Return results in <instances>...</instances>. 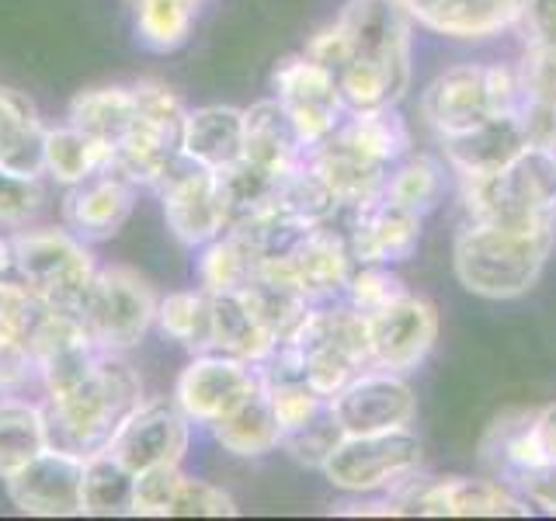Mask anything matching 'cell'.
I'll use <instances>...</instances> for the list:
<instances>
[{
	"label": "cell",
	"instance_id": "obj_20",
	"mask_svg": "<svg viewBox=\"0 0 556 521\" xmlns=\"http://www.w3.org/2000/svg\"><path fill=\"white\" fill-rule=\"evenodd\" d=\"M344 237L352 247L355 265H400L410 260L421 247V223L425 216L407 213L387 199L358 205L344 213Z\"/></svg>",
	"mask_w": 556,
	"mask_h": 521
},
{
	"label": "cell",
	"instance_id": "obj_34",
	"mask_svg": "<svg viewBox=\"0 0 556 521\" xmlns=\"http://www.w3.org/2000/svg\"><path fill=\"white\" fill-rule=\"evenodd\" d=\"M156 330L188 355L213 352V295L202 285L167 292L156 303Z\"/></svg>",
	"mask_w": 556,
	"mask_h": 521
},
{
	"label": "cell",
	"instance_id": "obj_21",
	"mask_svg": "<svg viewBox=\"0 0 556 521\" xmlns=\"http://www.w3.org/2000/svg\"><path fill=\"white\" fill-rule=\"evenodd\" d=\"M417 28L456 42H486L518 28L526 0H396Z\"/></svg>",
	"mask_w": 556,
	"mask_h": 521
},
{
	"label": "cell",
	"instance_id": "obj_31",
	"mask_svg": "<svg viewBox=\"0 0 556 521\" xmlns=\"http://www.w3.org/2000/svg\"><path fill=\"white\" fill-rule=\"evenodd\" d=\"M338 132L362 150L369 161L393 167L400 156H407L414 150V132L410 122L400 112V104H379V109H358L348 112Z\"/></svg>",
	"mask_w": 556,
	"mask_h": 521
},
{
	"label": "cell",
	"instance_id": "obj_42",
	"mask_svg": "<svg viewBox=\"0 0 556 521\" xmlns=\"http://www.w3.org/2000/svg\"><path fill=\"white\" fill-rule=\"evenodd\" d=\"M341 439H344V431L334 421V414H330V404H327V410L320 417H313V421L303 424L300 431L286 434V439H282V452H286L292 462H300L306 469H320Z\"/></svg>",
	"mask_w": 556,
	"mask_h": 521
},
{
	"label": "cell",
	"instance_id": "obj_12",
	"mask_svg": "<svg viewBox=\"0 0 556 521\" xmlns=\"http://www.w3.org/2000/svg\"><path fill=\"white\" fill-rule=\"evenodd\" d=\"M257 390V365L226 352H202L191 355V361L174 379V407L195 428L208 431Z\"/></svg>",
	"mask_w": 556,
	"mask_h": 521
},
{
	"label": "cell",
	"instance_id": "obj_15",
	"mask_svg": "<svg viewBox=\"0 0 556 521\" xmlns=\"http://www.w3.org/2000/svg\"><path fill=\"white\" fill-rule=\"evenodd\" d=\"M35 382L46 396H63L94 372L101 347L87 334L80 313L46 309L31 330Z\"/></svg>",
	"mask_w": 556,
	"mask_h": 521
},
{
	"label": "cell",
	"instance_id": "obj_45",
	"mask_svg": "<svg viewBox=\"0 0 556 521\" xmlns=\"http://www.w3.org/2000/svg\"><path fill=\"white\" fill-rule=\"evenodd\" d=\"M240 508L223 486L208 483L202 476H181L178 497H174L170 518H233Z\"/></svg>",
	"mask_w": 556,
	"mask_h": 521
},
{
	"label": "cell",
	"instance_id": "obj_9",
	"mask_svg": "<svg viewBox=\"0 0 556 521\" xmlns=\"http://www.w3.org/2000/svg\"><path fill=\"white\" fill-rule=\"evenodd\" d=\"M153 191L161 199L167 230L181 247L199 251L208 240L230 230V202H226L223 174L178 156V164L164 174V181Z\"/></svg>",
	"mask_w": 556,
	"mask_h": 521
},
{
	"label": "cell",
	"instance_id": "obj_3",
	"mask_svg": "<svg viewBox=\"0 0 556 521\" xmlns=\"http://www.w3.org/2000/svg\"><path fill=\"white\" fill-rule=\"evenodd\" d=\"M459 202L469 223L539 226L556 223V150L526 147L508 167L494 174H466Z\"/></svg>",
	"mask_w": 556,
	"mask_h": 521
},
{
	"label": "cell",
	"instance_id": "obj_33",
	"mask_svg": "<svg viewBox=\"0 0 556 521\" xmlns=\"http://www.w3.org/2000/svg\"><path fill=\"white\" fill-rule=\"evenodd\" d=\"M115 150L84 136L74 126H49L46 132V178L60 188H74L112 167Z\"/></svg>",
	"mask_w": 556,
	"mask_h": 521
},
{
	"label": "cell",
	"instance_id": "obj_49",
	"mask_svg": "<svg viewBox=\"0 0 556 521\" xmlns=\"http://www.w3.org/2000/svg\"><path fill=\"white\" fill-rule=\"evenodd\" d=\"M515 491L526 497L535 511H543V514H556V466L543 469V473H532L521 480Z\"/></svg>",
	"mask_w": 556,
	"mask_h": 521
},
{
	"label": "cell",
	"instance_id": "obj_1",
	"mask_svg": "<svg viewBox=\"0 0 556 521\" xmlns=\"http://www.w3.org/2000/svg\"><path fill=\"white\" fill-rule=\"evenodd\" d=\"M556 251V223L539 226H494L463 223L452 243L456 282L486 303H511L529 295Z\"/></svg>",
	"mask_w": 556,
	"mask_h": 521
},
{
	"label": "cell",
	"instance_id": "obj_36",
	"mask_svg": "<svg viewBox=\"0 0 556 521\" xmlns=\"http://www.w3.org/2000/svg\"><path fill=\"white\" fill-rule=\"evenodd\" d=\"M442 195H445V161L417 150L400 156L387 174V185H382V199L417 216L434 213Z\"/></svg>",
	"mask_w": 556,
	"mask_h": 521
},
{
	"label": "cell",
	"instance_id": "obj_30",
	"mask_svg": "<svg viewBox=\"0 0 556 521\" xmlns=\"http://www.w3.org/2000/svg\"><path fill=\"white\" fill-rule=\"evenodd\" d=\"M49 445V417L42 399H28L25 393L0 396V483Z\"/></svg>",
	"mask_w": 556,
	"mask_h": 521
},
{
	"label": "cell",
	"instance_id": "obj_10",
	"mask_svg": "<svg viewBox=\"0 0 556 521\" xmlns=\"http://www.w3.org/2000/svg\"><path fill=\"white\" fill-rule=\"evenodd\" d=\"M271 98L286 109L306 150L324 143L348 115L338 74L309 60L306 52L286 56L271 69Z\"/></svg>",
	"mask_w": 556,
	"mask_h": 521
},
{
	"label": "cell",
	"instance_id": "obj_48",
	"mask_svg": "<svg viewBox=\"0 0 556 521\" xmlns=\"http://www.w3.org/2000/svg\"><path fill=\"white\" fill-rule=\"evenodd\" d=\"M515 35H521L526 46L556 42V0H526Z\"/></svg>",
	"mask_w": 556,
	"mask_h": 521
},
{
	"label": "cell",
	"instance_id": "obj_8",
	"mask_svg": "<svg viewBox=\"0 0 556 521\" xmlns=\"http://www.w3.org/2000/svg\"><path fill=\"white\" fill-rule=\"evenodd\" d=\"M396 514L421 518H529L532 504L497 476H410L390 494Z\"/></svg>",
	"mask_w": 556,
	"mask_h": 521
},
{
	"label": "cell",
	"instance_id": "obj_39",
	"mask_svg": "<svg viewBox=\"0 0 556 521\" xmlns=\"http://www.w3.org/2000/svg\"><path fill=\"white\" fill-rule=\"evenodd\" d=\"M261 390L268 393V404L275 410V421L282 428V434L300 431L313 417H320L330 404V399L313 390L306 379H286V382H275V386H261Z\"/></svg>",
	"mask_w": 556,
	"mask_h": 521
},
{
	"label": "cell",
	"instance_id": "obj_5",
	"mask_svg": "<svg viewBox=\"0 0 556 521\" xmlns=\"http://www.w3.org/2000/svg\"><path fill=\"white\" fill-rule=\"evenodd\" d=\"M136 94V118L129 132L115 147L112 170L122 174L136 188H156L164 174L178 164L181 156V129H185V101L170 91L164 80L143 77L132 84Z\"/></svg>",
	"mask_w": 556,
	"mask_h": 521
},
{
	"label": "cell",
	"instance_id": "obj_18",
	"mask_svg": "<svg viewBox=\"0 0 556 521\" xmlns=\"http://www.w3.org/2000/svg\"><path fill=\"white\" fill-rule=\"evenodd\" d=\"M417 112L434 139L459 136L497 115L491 84H486V63H456L434 74L421 91Z\"/></svg>",
	"mask_w": 556,
	"mask_h": 521
},
{
	"label": "cell",
	"instance_id": "obj_16",
	"mask_svg": "<svg viewBox=\"0 0 556 521\" xmlns=\"http://www.w3.org/2000/svg\"><path fill=\"white\" fill-rule=\"evenodd\" d=\"M191 439H195V424L174 407V399H143L118 424L109 452L132 473H143L153 466H181Z\"/></svg>",
	"mask_w": 556,
	"mask_h": 521
},
{
	"label": "cell",
	"instance_id": "obj_50",
	"mask_svg": "<svg viewBox=\"0 0 556 521\" xmlns=\"http://www.w3.org/2000/svg\"><path fill=\"white\" fill-rule=\"evenodd\" d=\"M14 275V251H11V237H0V278Z\"/></svg>",
	"mask_w": 556,
	"mask_h": 521
},
{
	"label": "cell",
	"instance_id": "obj_13",
	"mask_svg": "<svg viewBox=\"0 0 556 521\" xmlns=\"http://www.w3.org/2000/svg\"><path fill=\"white\" fill-rule=\"evenodd\" d=\"M330 414L344 434L410 431L417 421V393L407 376L369 365L330 396Z\"/></svg>",
	"mask_w": 556,
	"mask_h": 521
},
{
	"label": "cell",
	"instance_id": "obj_40",
	"mask_svg": "<svg viewBox=\"0 0 556 521\" xmlns=\"http://www.w3.org/2000/svg\"><path fill=\"white\" fill-rule=\"evenodd\" d=\"M404 292H407V282L393 271V265H355L341 300L365 317V313L382 309Z\"/></svg>",
	"mask_w": 556,
	"mask_h": 521
},
{
	"label": "cell",
	"instance_id": "obj_38",
	"mask_svg": "<svg viewBox=\"0 0 556 521\" xmlns=\"http://www.w3.org/2000/svg\"><path fill=\"white\" fill-rule=\"evenodd\" d=\"M136 473L122 466L109 448L84 459V514L91 518H122L132 514Z\"/></svg>",
	"mask_w": 556,
	"mask_h": 521
},
{
	"label": "cell",
	"instance_id": "obj_47",
	"mask_svg": "<svg viewBox=\"0 0 556 521\" xmlns=\"http://www.w3.org/2000/svg\"><path fill=\"white\" fill-rule=\"evenodd\" d=\"M35 382V358L31 344L0 341V396L25 393Z\"/></svg>",
	"mask_w": 556,
	"mask_h": 521
},
{
	"label": "cell",
	"instance_id": "obj_23",
	"mask_svg": "<svg viewBox=\"0 0 556 521\" xmlns=\"http://www.w3.org/2000/svg\"><path fill=\"white\" fill-rule=\"evenodd\" d=\"M306 164L317 170V178L330 188V195L338 199L341 216L352 213L358 205L376 202L390 174V167L369 161V156L348 143L338 129L330 132L324 143L306 150Z\"/></svg>",
	"mask_w": 556,
	"mask_h": 521
},
{
	"label": "cell",
	"instance_id": "obj_43",
	"mask_svg": "<svg viewBox=\"0 0 556 521\" xmlns=\"http://www.w3.org/2000/svg\"><path fill=\"white\" fill-rule=\"evenodd\" d=\"M518 77H521V104H543L556 112V42H532L518 56Z\"/></svg>",
	"mask_w": 556,
	"mask_h": 521
},
{
	"label": "cell",
	"instance_id": "obj_6",
	"mask_svg": "<svg viewBox=\"0 0 556 521\" xmlns=\"http://www.w3.org/2000/svg\"><path fill=\"white\" fill-rule=\"evenodd\" d=\"M156 303L161 295L136 268L101 265L77 313L101 352L129 355L156 327Z\"/></svg>",
	"mask_w": 556,
	"mask_h": 521
},
{
	"label": "cell",
	"instance_id": "obj_14",
	"mask_svg": "<svg viewBox=\"0 0 556 521\" xmlns=\"http://www.w3.org/2000/svg\"><path fill=\"white\" fill-rule=\"evenodd\" d=\"M338 22L352 39V60L379 63L407 98L414 77V22L404 8L396 0H348Z\"/></svg>",
	"mask_w": 556,
	"mask_h": 521
},
{
	"label": "cell",
	"instance_id": "obj_26",
	"mask_svg": "<svg viewBox=\"0 0 556 521\" xmlns=\"http://www.w3.org/2000/svg\"><path fill=\"white\" fill-rule=\"evenodd\" d=\"M243 122H248V132H243V164H251L254 170L278 181L306 156V143L275 98H265L251 104V109H243Z\"/></svg>",
	"mask_w": 556,
	"mask_h": 521
},
{
	"label": "cell",
	"instance_id": "obj_27",
	"mask_svg": "<svg viewBox=\"0 0 556 521\" xmlns=\"http://www.w3.org/2000/svg\"><path fill=\"white\" fill-rule=\"evenodd\" d=\"M46 132L39 109L17 87H0V167L46 178Z\"/></svg>",
	"mask_w": 556,
	"mask_h": 521
},
{
	"label": "cell",
	"instance_id": "obj_4",
	"mask_svg": "<svg viewBox=\"0 0 556 521\" xmlns=\"http://www.w3.org/2000/svg\"><path fill=\"white\" fill-rule=\"evenodd\" d=\"M14 278L39 295L49 309H80L98 275L91 243L70 226H25L11 233Z\"/></svg>",
	"mask_w": 556,
	"mask_h": 521
},
{
	"label": "cell",
	"instance_id": "obj_24",
	"mask_svg": "<svg viewBox=\"0 0 556 521\" xmlns=\"http://www.w3.org/2000/svg\"><path fill=\"white\" fill-rule=\"evenodd\" d=\"M442 147V161L445 167L466 178V174H494L501 167H508L515 156L529 147L526 136V122L518 112L511 115H491L480 126L466 129L459 136L439 139Z\"/></svg>",
	"mask_w": 556,
	"mask_h": 521
},
{
	"label": "cell",
	"instance_id": "obj_11",
	"mask_svg": "<svg viewBox=\"0 0 556 521\" xmlns=\"http://www.w3.org/2000/svg\"><path fill=\"white\" fill-rule=\"evenodd\" d=\"M439 309L425 295L404 292L376 313H365L369 365L400 376L417 372L439 344Z\"/></svg>",
	"mask_w": 556,
	"mask_h": 521
},
{
	"label": "cell",
	"instance_id": "obj_41",
	"mask_svg": "<svg viewBox=\"0 0 556 521\" xmlns=\"http://www.w3.org/2000/svg\"><path fill=\"white\" fill-rule=\"evenodd\" d=\"M46 208V178H25L0 167V226L25 230Z\"/></svg>",
	"mask_w": 556,
	"mask_h": 521
},
{
	"label": "cell",
	"instance_id": "obj_29",
	"mask_svg": "<svg viewBox=\"0 0 556 521\" xmlns=\"http://www.w3.org/2000/svg\"><path fill=\"white\" fill-rule=\"evenodd\" d=\"M136 118V94L132 84H98L84 87L70 98L66 126L80 129L84 136L98 139L104 147H118Z\"/></svg>",
	"mask_w": 556,
	"mask_h": 521
},
{
	"label": "cell",
	"instance_id": "obj_32",
	"mask_svg": "<svg viewBox=\"0 0 556 521\" xmlns=\"http://www.w3.org/2000/svg\"><path fill=\"white\" fill-rule=\"evenodd\" d=\"M278 347L268 327L254 317V309L243 303L240 292L213 295V352H226L243 361H265Z\"/></svg>",
	"mask_w": 556,
	"mask_h": 521
},
{
	"label": "cell",
	"instance_id": "obj_19",
	"mask_svg": "<svg viewBox=\"0 0 556 521\" xmlns=\"http://www.w3.org/2000/svg\"><path fill=\"white\" fill-rule=\"evenodd\" d=\"M282 254L292 268L295 285H300V292L309 303L341 300L348 278L355 271V257L352 247H348L341 219L300 230L282 247Z\"/></svg>",
	"mask_w": 556,
	"mask_h": 521
},
{
	"label": "cell",
	"instance_id": "obj_46",
	"mask_svg": "<svg viewBox=\"0 0 556 521\" xmlns=\"http://www.w3.org/2000/svg\"><path fill=\"white\" fill-rule=\"evenodd\" d=\"M303 52L309 60H317L320 66H327V69H338L352 60V39H348V31H344V25L338 22H327L324 28H317L306 39V46H303Z\"/></svg>",
	"mask_w": 556,
	"mask_h": 521
},
{
	"label": "cell",
	"instance_id": "obj_28",
	"mask_svg": "<svg viewBox=\"0 0 556 521\" xmlns=\"http://www.w3.org/2000/svg\"><path fill=\"white\" fill-rule=\"evenodd\" d=\"M213 442L233 459H265L271 452H282V428L275 421V410L268 404V393H251L237 410H230L208 428Z\"/></svg>",
	"mask_w": 556,
	"mask_h": 521
},
{
	"label": "cell",
	"instance_id": "obj_25",
	"mask_svg": "<svg viewBox=\"0 0 556 521\" xmlns=\"http://www.w3.org/2000/svg\"><path fill=\"white\" fill-rule=\"evenodd\" d=\"M243 109L233 104H202L188 109L181 129V156L205 170L226 174L243 161Z\"/></svg>",
	"mask_w": 556,
	"mask_h": 521
},
{
	"label": "cell",
	"instance_id": "obj_35",
	"mask_svg": "<svg viewBox=\"0 0 556 521\" xmlns=\"http://www.w3.org/2000/svg\"><path fill=\"white\" fill-rule=\"evenodd\" d=\"M205 0H132V35L147 52H178L199 22Z\"/></svg>",
	"mask_w": 556,
	"mask_h": 521
},
{
	"label": "cell",
	"instance_id": "obj_37",
	"mask_svg": "<svg viewBox=\"0 0 556 521\" xmlns=\"http://www.w3.org/2000/svg\"><path fill=\"white\" fill-rule=\"evenodd\" d=\"M195 278L208 295L240 292L257 271L261 254L237 230H226L195 251Z\"/></svg>",
	"mask_w": 556,
	"mask_h": 521
},
{
	"label": "cell",
	"instance_id": "obj_17",
	"mask_svg": "<svg viewBox=\"0 0 556 521\" xmlns=\"http://www.w3.org/2000/svg\"><path fill=\"white\" fill-rule=\"evenodd\" d=\"M14 511L31 518H80L84 514V456L49 445L14 476L4 480Z\"/></svg>",
	"mask_w": 556,
	"mask_h": 521
},
{
	"label": "cell",
	"instance_id": "obj_7",
	"mask_svg": "<svg viewBox=\"0 0 556 521\" xmlns=\"http://www.w3.org/2000/svg\"><path fill=\"white\" fill-rule=\"evenodd\" d=\"M320 473L344 497L393 494L396 486L421 473V442L414 428L390 434H344Z\"/></svg>",
	"mask_w": 556,
	"mask_h": 521
},
{
	"label": "cell",
	"instance_id": "obj_51",
	"mask_svg": "<svg viewBox=\"0 0 556 521\" xmlns=\"http://www.w3.org/2000/svg\"><path fill=\"white\" fill-rule=\"evenodd\" d=\"M553 150H556V147H553Z\"/></svg>",
	"mask_w": 556,
	"mask_h": 521
},
{
	"label": "cell",
	"instance_id": "obj_22",
	"mask_svg": "<svg viewBox=\"0 0 556 521\" xmlns=\"http://www.w3.org/2000/svg\"><path fill=\"white\" fill-rule=\"evenodd\" d=\"M136 195L139 188L109 167L74 188H63V205H60L63 226H70L87 243L112 240L129 223Z\"/></svg>",
	"mask_w": 556,
	"mask_h": 521
},
{
	"label": "cell",
	"instance_id": "obj_44",
	"mask_svg": "<svg viewBox=\"0 0 556 521\" xmlns=\"http://www.w3.org/2000/svg\"><path fill=\"white\" fill-rule=\"evenodd\" d=\"M181 476H185L181 466H153V469H143V473H136L132 514L136 518H170Z\"/></svg>",
	"mask_w": 556,
	"mask_h": 521
},
{
	"label": "cell",
	"instance_id": "obj_2",
	"mask_svg": "<svg viewBox=\"0 0 556 521\" xmlns=\"http://www.w3.org/2000/svg\"><path fill=\"white\" fill-rule=\"evenodd\" d=\"M143 376L122 352H101L94 372L63 396H46L49 442L77 456L109 448L118 424L143 404Z\"/></svg>",
	"mask_w": 556,
	"mask_h": 521
}]
</instances>
